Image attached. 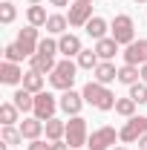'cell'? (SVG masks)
Masks as SVG:
<instances>
[{"instance_id": "cell-38", "label": "cell", "mask_w": 147, "mask_h": 150, "mask_svg": "<svg viewBox=\"0 0 147 150\" xmlns=\"http://www.w3.org/2000/svg\"><path fill=\"white\" fill-rule=\"evenodd\" d=\"M40 3H43V0H29V6H40Z\"/></svg>"}, {"instance_id": "cell-22", "label": "cell", "mask_w": 147, "mask_h": 150, "mask_svg": "<svg viewBox=\"0 0 147 150\" xmlns=\"http://www.w3.org/2000/svg\"><path fill=\"white\" fill-rule=\"evenodd\" d=\"M26 20H29V26H46V20H49V15H46V9L43 6H29L26 9Z\"/></svg>"}, {"instance_id": "cell-31", "label": "cell", "mask_w": 147, "mask_h": 150, "mask_svg": "<svg viewBox=\"0 0 147 150\" xmlns=\"http://www.w3.org/2000/svg\"><path fill=\"white\" fill-rule=\"evenodd\" d=\"M3 58H6V61H12V64H20V61H23V52H20V46L18 43H9V46H6V49H3Z\"/></svg>"}, {"instance_id": "cell-40", "label": "cell", "mask_w": 147, "mask_h": 150, "mask_svg": "<svg viewBox=\"0 0 147 150\" xmlns=\"http://www.w3.org/2000/svg\"><path fill=\"white\" fill-rule=\"evenodd\" d=\"M78 3H92V0H78Z\"/></svg>"}, {"instance_id": "cell-19", "label": "cell", "mask_w": 147, "mask_h": 150, "mask_svg": "<svg viewBox=\"0 0 147 150\" xmlns=\"http://www.w3.org/2000/svg\"><path fill=\"white\" fill-rule=\"evenodd\" d=\"M84 29H87V35H90L92 40H101V38H107V20L95 15V18H92L90 23L84 26Z\"/></svg>"}, {"instance_id": "cell-27", "label": "cell", "mask_w": 147, "mask_h": 150, "mask_svg": "<svg viewBox=\"0 0 147 150\" xmlns=\"http://www.w3.org/2000/svg\"><path fill=\"white\" fill-rule=\"evenodd\" d=\"M136 107H139V104H136L130 95L115 101V112H118V115H124V118H133V115H136Z\"/></svg>"}, {"instance_id": "cell-32", "label": "cell", "mask_w": 147, "mask_h": 150, "mask_svg": "<svg viewBox=\"0 0 147 150\" xmlns=\"http://www.w3.org/2000/svg\"><path fill=\"white\" fill-rule=\"evenodd\" d=\"M37 52L55 55V52H58V40H52V38H43V40H40V46H37Z\"/></svg>"}, {"instance_id": "cell-10", "label": "cell", "mask_w": 147, "mask_h": 150, "mask_svg": "<svg viewBox=\"0 0 147 150\" xmlns=\"http://www.w3.org/2000/svg\"><path fill=\"white\" fill-rule=\"evenodd\" d=\"M92 18H95L92 15V3H78L75 0L69 6V26H87Z\"/></svg>"}, {"instance_id": "cell-12", "label": "cell", "mask_w": 147, "mask_h": 150, "mask_svg": "<svg viewBox=\"0 0 147 150\" xmlns=\"http://www.w3.org/2000/svg\"><path fill=\"white\" fill-rule=\"evenodd\" d=\"M23 69H20L18 64H12V61H3L0 64V81L3 84H9V87H15V84H23Z\"/></svg>"}, {"instance_id": "cell-2", "label": "cell", "mask_w": 147, "mask_h": 150, "mask_svg": "<svg viewBox=\"0 0 147 150\" xmlns=\"http://www.w3.org/2000/svg\"><path fill=\"white\" fill-rule=\"evenodd\" d=\"M75 78H78V64H72L69 58H64V61H58V67L52 69L49 84H52L55 90H61V93H66V90H72Z\"/></svg>"}, {"instance_id": "cell-28", "label": "cell", "mask_w": 147, "mask_h": 150, "mask_svg": "<svg viewBox=\"0 0 147 150\" xmlns=\"http://www.w3.org/2000/svg\"><path fill=\"white\" fill-rule=\"evenodd\" d=\"M0 139H3V144H20L23 142V133H20V127H3V133H0Z\"/></svg>"}, {"instance_id": "cell-33", "label": "cell", "mask_w": 147, "mask_h": 150, "mask_svg": "<svg viewBox=\"0 0 147 150\" xmlns=\"http://www.w3.org/2000/svg\"><path fill=\"white\" fill-rule=\"evenodd\" d=\"M29 150H49V142H43V139H35V142L29 144Z\"/></svg>"}, {"instance_id": "cell-11", "label": "cell", "mask_w": 147, "mask_h": 150, "mask_svg": "<svg viewBox=\"0 0 147 150\" xmlns=\"http://www.w3.org/2000/svg\"><path fill=\"white\" fill-rule=\"evenodd\" d=\"M58 104H61V110L66 112V115H78L81 107H84V95L75 93V90H66V93L58 98Z\"/></svg>"}, {"instance_id": "cell-9", "label": "cell", "mask_w": 147, "mask_h": 150, "mask_svg": "<svg viewBox=\"0 0 147 150\" xmlns=\"http://www.w3.org/2000/svg\"><path fill=\"white\" fill-rule=\"evenodd\" d=\"M121 55H124V64L144 67V64H147V40H133V43H130Z\"/></svg>"}, {"instance_id": "cell-13", "label": "cell", "mask_w": 147, "mask_h": 150, "mask_svg": "<svg viewBox=\"0 0 147 150\" xmlns=\"http://www.w3.org/2000/svg\"><path fill=\"white\" fill-rule=\"evenodd\" d=\"M81 49H84V46H81V38H78V35H72V32H69V35H61V40H58V52H61L64 58L81 55Z\"/></svg>"}, {"instance_id": "cell-37", "label": "cell", "mask_w": 147, "mask_h": 150, "mask_svg": "<svg viewBox=\"0 0 147 150\" xmlns=\"http://www.w3.org/2000/svg\"><path fill=\"white\" fill-rule=\"evenodd\" d=\"M139 69H141V81L147 84V64H144V67H139Z\"/></svg>"}, {"instance_id": "cell-6", "label": "cell", "mask_w": 147, "mask_h": 150, "mask_svg": "<svg viewBox=\"0 0 147 150\" xmlns=\"http://www.w3.org/2000/svg\"><path fill=\"white\" fill-rule=\"evenodd\" d=\"M61 107L58 104V98L52 93H37L35 95V118H40V121H49V118H55V110Z\"/></svg>"}, {"instance_id": "cell-21", "label": "cell", "mask_w": 147, "mask_h": 150, "mask_svg": "<svg viewBox=\"0 0 147 150\" xmlns=\"http://www.w3.org/2000/svg\"><path fill=\"white\" fill-rule=\"evenodd\" d=\"M23 87L29 90V93H43V75L37 72V69H29V72L23 75Z\"/></svg>"}, {"instance_id": "cell-30", "label": "cell", "mask_w": 147, "mask_h": 150, "mask_svg": "<svg viewBox=\"0 0 147 150\" xmlns=\"http://www.w3.org/2000/svg\"><path fill=\"white\" fill-rule=\"evenodd\" d=\"M15 18H18L15 3H12V0H3V3H0V23H12Z\"/></svg>"}, {"instance_id": "cell-1", "label": "cell", "mask_w": 147, "mask_h": 150, "mask_svg": "<svg viewBox=\"0 0 147 150\" xmlns=\"http://www.w3.org/2000/svg\"><path fill=\"white\" fill-rule=\"evenodd\" d=\"M81 95H84V101L87 104H92V107H98V110H115V95L107 90V84H98V81H90L84 90H81Z\"/></svg>"}, {"instance_id": "cell-42", "label": "cell", "mask_w": 147, "mask_h": 150, "mask_svg": "<svg viewBox=\"0 0 147 150\" xmlns=\"http://www.w3.org/2000/svg\"><path fill=\"white\" fill-rule=\"evenodd\" d=\"M12 3H15V0H12Z\"/></svg>"}, {"instance_id": "cell-15", "label": "cell", "mask_w": 147, "mask_h": 150, "mask_svg": "<svg viewBox=\"0 0 147 150\" xmlns=\"http://www.w3.org/2000/svg\"><path fill=\"white\" fill-rule=\"evenodd\" d=\"M29 61H32V69H37L40 75H52V69L58 67L55 55H46V52H35Z\"/></svg>"}, {"instance_id": "cell-17", "label": "cell", "mask_w": 147, "mask_h": 150, "mask_svg": "<svg viewBox=\"0 0 147 150\" xmlns=\"http://www.w3.org/2000/svg\"><path fill=\"white\" fill-rule=\"evenodd\" d=\"M95 52L101 61H112V58L118 55V40L115 38H101V40H95Z\"/></svg>"}, {"instance_id": "cell-39", "label": "cell", "mask_w": 147, "mask_h": 150, "mask_svg": "<svg viewBox=\"0 0 147 150\" xmlns=\"http://www.w3.org/2000/svg\"><path fill=\"white\" fill-rule=\"evenodd\" d=\"M112 150H127V147H121V144H118V147H112Z\"/></svg>"}, {"instance_id": "cell-20", "label": "cell", "mask_w": 147, "mask_h": 150, "mask_svg": "<svg viewBox=\"0 0 147 150\" xmlns=\"http://www.w3.org/2000/svg\"><path fill=\"white\" fill-rule=\"evenodd\" d=\"M43 133H46V139H49V142H61V139L66 136V124H64L61 118H49Z\"/></svg>"}, {"instance_id": "cell-4", "label": "cell", "mask_w": 147, "mask_h": 150, "mask_svg": "<svg viewBox=\"0 0 147 150\" xmlns=\"http://www.w3.org/2000/svg\"><path fill=\"white\" fill-rule=\"evenodd\" d=\"M87 139H90V133H87V121H84L81 115H72V118L66 121V136H64V142H66L72 150H81L84 144H87Z\"/></svg>"}, {"instance_id": "cell-3", "label": "cell", "mask_w": 147, "mask_h": 150, "mask_svg": "<svg viewBox=\"0 0 147 150\" xmlns=\"http://www.w3.org/2000/svg\"><path fill=\"white\" fill-rule=\"evenodd\" d=\"M110 38H115L118 40V46H130L133 40H136V23H133V18L130 15H115V20H112L110 26Z\"/></svg>"}, {"instance_id": "cell-35", "label": "cell", "mask_w": 147, "mask_h": 150, "mask_svg": "<svg viewBox=\"0 0 147 150\" xmlns=\"http://www.w3.org/2000/svg\"><path fill=\"white\" fill-rule=\"evenodd\" d=\"M49 3H52V6H58V9H64V6H66L69 0H49Z\"/></svg>"}, {"instance_id": "cell-7", "label": "cell", "mask_w": 147, "mask_h": 150, "mask_svg": "<svg viewBox=\"0 0 147 150\" xmlns=\"http://www.w3.org/2000/svg\"><path fill=\"white\" fill-rule=\"evenodd\" d=\"M115 139H118V133L112 127H98V130L90 133L87 144H90V150H112L115 147Z\"/></svg>"}, {"instance_id": "cell-36", "label": "cell", "mask_w": 147, "mask_h": 150, "mask_svg": "<svg viewBox=\"0 0 147 150\" xmlns=\"http://www.w3.org/2000/svg\"><path fill=\"white\" fill-rule=\"evenodd\" d=\"M139 150H147V136H141V139H139Z\"/></svg>"}, {"instance_id": "cell-14", "label": "cell", "mask_w": 147, "mask_h": 150, "mask_svg": "<svg viewBox=\"0 0 147 150\" xmlns=\"http://www.w3.org/2000/svg\"><path fill=\"white\" fill-rule=\"evenodd\" d=\"M46 130V121H40V118H23L20 121V133H23V139H29V142H35V139H40V133Z\"/></svg>"}, {"instance_id": "cell-24", "label": "cell", "mask_w": 147, "mask_h": 150, "mask_svg": "<svg viewBox=\"0 0 147 150\" xmlns=\"http://www.w3.org/2000/svg\"><path fill=\"white\" fill-rule=\"evenodd\" d=\"M139 78H141V69H139V67H133V64H124V67L118 69V81H121V84H127V87H133Z\"/></svg>"}, {"instance_id": "cell-23", "label": "cell", "mask_w": 147, "mask_h": 150, "mask_svg": "<svg viewBox=\"0 0 147 150\" xmlns=\"http://www.w3.org/2000/svg\"><path fill=\"white\" fill-rule=\"evenodd\" d=\"M66 26H69L66 15H49V20H46V32H52V35H64Z\"/></svg>"}, {"instance_id": "cell-34", "label": "cell", "mask_w": 147, "mask_h": 150, "mask_svg": "<svg viewBox=\"0 0 147 150\" xmlns=\"http://www.w3.org/2000/svg\"><path fill=\"white\" fill-rule=\"evenodd\" d=\"M49 150H72L66 142H49Z\"/></svg>"}, {"instance_id": "cell-29", "label": "cell", "mask_w": 147, "mask_h": 150, "mask_svg": "<svg viewBox=\"0 0 147 150\" xmlns=\"http://www.w3.org/2000/svg\"><path fill=\"white\" fill-rule=\"evenodd\" d=\"M130 98H133L136 104H147V84L144 81H136V84L130 87Z\"/></svg>"}, {"instance_id": "cell-5", "label": "cell", "mask_w": 147, "mask_h": 150, "mask_svg": "<svg viewBox=\"0 0 147 150\" xmlns=\"http://www.w3.org/2000/svg\"><path fill=\"white\" fill-rule=\"evenodd\" d=\"M141 136H147V115H133V118H127V124L118 130V139L127 142V144L139 142Z\"/></svg>"}, {"instance_id": "cell-25", "label": "cell", "mask_w": 147, "mask_h": 150, "mask_svg": "<svg viewBox=\"0 0 147 150\" xmlns=\"http://www.w3.org/2000/svg\"><path fill=\"white\" fill-rule=\"evenodd\" d=\"M18 107H15V101H6V104H0V121H3V127H12L15 121H18Z\"/></svg>"}, {"instance_id": "cell-18", "label": "cell", "mask_w": 147, "mask_h": 150, "mask_svg": "<svg viewBox=\"0 0 147 150\" xmlns=\"http://www.w3.org/2000/svg\"><path fill=\"white\" fill-rule=\"evenodd\" d=\"M12 101H15V107H18L20 112H29V110H35V93H29L26 87H20L18 93L12 95Z\"/></svg>"}, {"instance_id": "cell-8", "label": "cell", "mask_w": 147, "mask_h": 150, "mask_svg": "<svg viewBox=\"0 0 147 150\" xmlns=\"http://www.w3.org/2000/svg\"><path fill=\"white\" fill-rule=\"evenodd\" d=\"M15 43L20 46V52H23L26 58H32V55L37 52V46H40V38H37V26H23V29L18 32V40H15Z\"/></svg>"}, {"instance_id": "cell-26", "label": "cell", "mask_w": 147, "mask_h": 150, "mask_svg": "<svg viewBox=\"0 0 147 150\" xmlns=\"http://www.w3.org/2000/svg\"><path fill=\"white\" fill-rule=\"evenodd\" d=\"M98 64H101V58H98L95 49H81V55H78V67L81 69H95Z\"/></svg>"}, {"instance_id": "cell-16", "label": "cell", "mask_w": 147, "mask_h": 150, "mask_svg": "<svg viewBox=\"0 0 147 150\" xmlns=\"http://www.w3.org/2000/svg\"><path fill=\"white\" fill-rule=\"evenodd\" d=\"M92 81H98V84H112V81H118V69L112 67L110 61H101L95 69H92Z\"/></svg>"}, {"instance_id": "cell-41", "label": "cell", "mask_w": 147, "mask_h": 150, "mask_svg": "<svg viewBox=\"0 0 147 150\" xmlns=\"http://www.w3.org/2000/svg\"><path fill=\"white\" fill-rule=\"evenodd\" d=\"M136 3H147V0H136Z\"/></svg>"}]
</instances>
